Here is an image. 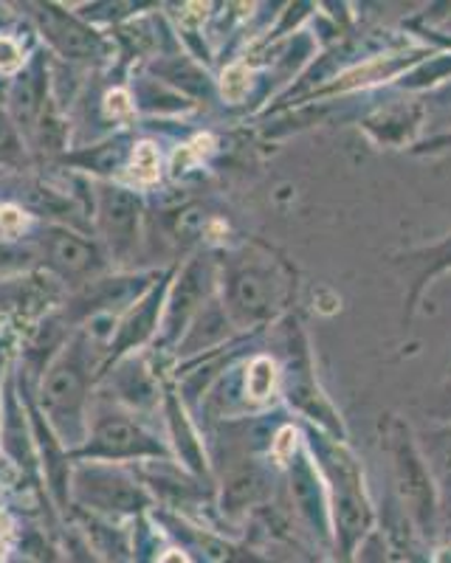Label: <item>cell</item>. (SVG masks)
I'll return each instance as SVG.
<instances>
[{
    "instance_id": "8992f818",
    "label": "cell",
    "mask_w": 451,
    "mask_h": 563,
    "mask_svg": "<svg viewBox=\"0 0 451 563\" xmlns=\"http://www.w3.org/2000/svg\"><path fill=\"white\" fill-rule=\"evenodd\" d=\"M43 245L45 254H48V263L63 276H85L99 265L97 245L74 234V231L59 229V225H52L45 231Z\"/></svg>"
},
{
    "instance_id": "30bf717a",
    "label": "cell",
    "mask_w": 451,
    "mask_h": 563,
    "mask_svg": "<svg viewBox=\"0 0 451 563\" xmlns=\"http://www.w3.org/2000/svg\"><path fill=\"white\" fill-rule=\"evenodd\" d=\"M85 530H88L90 547L97 550V555L102 558L105 563H133L128 538H124L117 527H108L97 519H88L85 521Z\"/></svg>"
},
{
    "instance_id": "52a82bcc",
    "label": "cell",
    "mask_w": 451,
    "mask_h": 563,
    "mask_svg": "<svg viewBox=\"0 0 451 563\" xmlns=\"http://www.w3.org/2000/svg\"><path fill=\"white\" fill-rule=\"evenodd\" d=\"M135 282L139 279H105L90 285L82 296H77L74 301V313L88 316L99 313V310L110 308V305H122V301L133 299Z\"/></svg>"
},
{
    "instance_id": "e0dca14e",
    "label": "cell",
    "mask_w": 451,
    "mask_h": 563,
    "mask_svg": "<svg viewBox=\"0 0 451 563\" xmlns=\"http://www.w3.org/2000/svg\"><path fill=\"white\" fill-rule=\"evenodd\" d=\"M26 225V214L18 206H0V234H18Z\"/></svg>"
},
{
    "instance_id": "ba28073f",
    "label": "cell",
    "mask_w": 451,
    "mask_h": 563,
    "mask_svg": "<svg viewBox=\"0 0 451 563\" xmlns=\"http://www.w3.org/2000/svg\"><path fill=\"white\" fill-rule=\"evenodd\" d=\"M158 305H162V290H153L142 305H135L133 313L124 319V324L119 327L117 339H113V352H124L130 346H135L139 341H144L150 335L155 324V313H158Z\"/></svg>"
},
{
    "instance_id": "5b68a950",
    "label": "cell",
    "mask_w": 451,
    "mask_h": 563,
    "mask_svg": "<svg viewBox=\"0 0 451 563\" xmlns=\"http://www.w3.org/2000/svg\"><path fill=\"white\" fill-rule=\"evenodd\" d=\"M158 445L144 434L142 429H135L130 420L122 417H105L94 429V440L88 445V454L94 456H142L155 454Z\"/></svg>"
},
{
    "instance_id": "8fae6325",
    "label": "cell",
    "mask_w": 451,
    "mask_h": 563,
    "mask_svg": "<svg viewBox=\"0 0 451 563\" xmlns=\"http://www.w3.org/2000/svg\"><path fill=\"white\" fill-rule=\"evenodd\" d=\"M7 449L14 460H20V465H32L29 437H26V431H23V420H20L18 404H14L12 395H9V400H7Z\"/></svg>"
},
{
    "instance_id": "9c48e42d",
    "label": "cell",
    "mask_w": 451,
    "mask_h": 563,
    "mask_svg": "<svg viewBox=\"0 0 451 563\" xmlns=\"http://www.w3.org/2000/svg\"><path fill=\"white\" fill-rule=\"evenodd\" d=\"M43 65L34 63L12 88V108L18 113L20 124H32L43 104Z\"/></svg>"
},
{
    "instance_id": "603a6c76",
    "label": "cell",
    "mask_w": 451,
    "mask_h": 563,
    "mask_svg": "<svg viewBox=\"0 0 451 563\" xmlns=\"http://www.w3.org/2000/svg\"><path fill=\"white\" fill-rule=\"evenodd\" d=\"M158 563H187V558L180 555V552H167V555H164Z\"/></svg>"
},
{
    "instance_id": "44dd1931",
    "label": "cell",
    "mask_w": 451,
    "mask_h": 563,
    "mask_svg": "<svg viewBox=\"0 0 451 563\" xmlns=\"http://www.w3.org/2000/svg\"><path fill=\"white\" fill-rule=\"evenodd\" d=\"M29 254L23 251H12V249H0V268H20V265H26Z\"/></svg>"
},
{
    "instance_id": "7402d4cb",
    "label": "cell",
    "mask_w": 451,
    "mask_h": 563,
    "mask_svg": "<svg viewBox=\"0 0 451 563\" xmlns=\"http://www.w3.org/2000/svg\"><path fill=\"white\" fill-rule=\"evenodd\" d=\"M72 563H97L94 558H90L88 550H82L79 544H74V552H72Z\"/></svg>"
},
{
    "instance_id": "2e32d148",
    "label": "cell",
    "mask_w": 451,
    "mask_h": 563,
    "mask_svg": "<svg viewBox=\"0 0 451 563\" xmlns=\"http://www.w3.org/2000/svg\"><path fill=\"white\" fill-rule=\"evenodd\" d=\"M223 97L229 99V102H240V99L245 97V90H249V74H245V68H240V65H234V68H229L223 74Z\"/></svg>"
},
{
    "instance_id": "ffe728a7",
    "label": "cell",
    "mask_w": 451,
    "mask_h": 563,
    "mask_svg": "<svg viewBox=\"0 0 451 563\" xmlns=\"http://www.w3.org/2000/svg\"><path fill=\"white\" fill-rule=\"evenodd\" d=\"M130 110H133V104H130V97L124 93V90H113V93H108L110 115H130Z\"/></svg>"
},
{
    "instance_id": "277c9868",
    "label": "cell",
    "mask_w": 451,
    "mask_h": 563,
    "mask_svg": "<svg viewBox=\"0 0 451 563\" xmlns=\"http://www.w3.org/2000/svg\"><path fill=\"white\" fill-rule=\"evenodd\" d=\"M40 26H43L45 40L57 48L63 57L72 59H97L102 57V40L97 34L85 29L68 14L57 12L54 7H40L37 12Z\"/></svg>"
},
{
    "instance_id": "4fadbf2b",
    "label": "cell",
    "mask_w": 451,
    "mask_h": 563,
    "mask_svg": "<svg viewBox=\"0 0 451 563\" xmlns=\"http://www.w3.org/2000/svg\"><path fill=\"white\" fill-rule=\"evenodd\" d=\"M245 386H249V395H252L254 400L268 397L271 389H274V364H271L268 358L254 361L252 369H249V380H245Z\"/></svg>"
},
{
    "instance_id": "9a60e30c",
    "label": "cell",
    "mask_w": 451,
    "mask_h": 563,
    "mask_svg": "<svg viewBox=\"0 0 451 563\" xmlns=\"http://www.w3.org/2000/svg\"><path fill=\"white\" fill-rule=\"evenodd\" d=\"M18 155H20L18 133H14L9 115L0 110V161H3V164H12V161H18Z\"/></svg>"
},
{
    "instance_id": "5bb4252c",
    "label": "cell",
    "mask_w": 451,
    "mask_h": 563,
    "mask_svg": "<svg viewBox=\"0 0 451 563\" xmlns=\"http://www.w3.org/2000/svg\"><path fill=\"white\" fill-rule=\"evenodd\" d=\"M135 364H128L122 369V375H119V389H122V395L128 397L130 404H144V400H150V386L147 380L144 384H139L135 380Z\"/></svg>"
},
{
    "instance_id": "d6986e66",
    "label": "cell",
    "mask_w": 451,
    "mask_h": 563,
    "mask_svg": "<svg viewBox=\"0 0 451 563\" xmlns=\"http://www.w3.org/2000/svg\"><path fill=\"white\" fill-rule=\"evenodd\" d=\"M294 445H297V434H294V429H283L279 431L277 442H274V456H277L279 462L288 460L290 451H294Z\"/></svg>"
},
{
    "instance_id": "3957f363",
    "label": "cell",
    "mask_w": 451,
    "mask_h": 563,
    "mask_svg": "<svg viewBox=\"0 0 451 563\" xmlns=\"http://www.w3.org/2000/svg\"><path fill=\"white\" fill-rule=\"evenodd\" d=\"M99 229L108 238L113 254H130L139 234V203L133 195L117 186H105L99 192Z\"/></svg>"
},
{
    "instance_id": "ac0fdd59",
    "label": "cell",
    "mask_w": 451,
    "mask_h": 563,
    "mask_svg": "<svg viewBox=\"0 0 451 563\" xmlns=\"http://www.w3.org/2000/svg\"><path fill=\"white\" fill-rule=\"evenodd\" d=\"M23 63V54H20L18 43L9 37H0V70H14Z\"/></svg>"
},
{
    "instance_id": "7a4b0ae2",
    "label": "cell",
    "mask_w": 451,
    "mask_h": 563,
    "mask_svg": "<svg viewBox=\"0 0 451 563\" xmlns=\"http://www.w3.org/2000/svg\"><path fill=\"white\" fill-rule=\"evenodd\" d=\"M77 496L102 512H135L144 507L142 487L135 485L130 476L113 467H79L77 471Z\"/></svg>"
},
{
    "instance_id": "7c38bea8",
    "label": "cell",
    "mask_w": 451,
    "mask_h": 563,
    "mask_svg": "<svg viewBox=\"0 0 451 563\" xmlns=\"http://www.w3.org/2000/svg\"><path fill=\"white\" fill-rule=\"evenodd\" d=\"M130 175H133L139 184H153L158 180V150L153 144H139L133 153V167H130Z\"/></svg>"
},
{
    "instance_id": "6da1fadb",
    "label": "cell",
    "mask_w": 451,
    "mask_h": 563,
    "mask_svg": "<svg viewBox=\"0 0 451 563\" xmlns=\"http://www.w3.org/2000/svg\"><path fill=\"white\" fill-rule=\"evenodd\" d=\"M85 389H88V366H85L82 341H74L43 380V406L68 442H77L82 420Z\"/></svg>"
}]
</instances>
